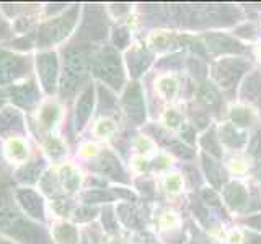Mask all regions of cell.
<instances>
[{
  "mask_svg": "<svg viewBox=\"0 0 261 244\" xmlns=\"http://www.w3.org/2000/svg\"><path fill=\"white\" fill-rule=\"evenodd\" d=\"M96 51V46L77 41H72L67 47H64L62 72L59 78V95L62 100H72L88 85L87 81L92 73V62Z\"/></svg>",
  "mask_w": 261,
  "mask_h": 244,
  "instance_id": "6da1fadb",
  "label": "cell"
},
{
  "mask_svg": "<svg viewBox=\"0 0 261 244\" xmlns=\"http://www.w3.org/2000/svg\"><path fill=\"white\" fill-rule=\"evenodd\" d=\"M79 18L80 5H72L61 13L49 16L44 23H41L35 29L36 47L41 49V51H46V49L56 44H61L62 41H65L73 33L79 23Z\"/></svg>",
  "mask_w": 261,
  "mask_h": 244,
  "instance_id": "7a4b0ae2",
  "label": "cell"
},
{
  "mask_svg": "<svg viewBox=\"0 0 261 244\" xmlns=\"http://www.w3.org/2000/svg\"><path fill=\"white\" fill-rule=\"evenodd\" d=\"M92 73L105 86L114 89V92H119L126 85V73L121 55L111 46H103L95 52Z\"/></svg>",
  "mask_w": 261,
  "mask_h": 244,
  "instance_id": "3957f363",
  "label": "cell"
},
{
  "mask_svg": "<svg viewBox=\"0 0 261 244\" xmlns=\"http://www.w3.org/2000/svg\"><path fill=\"white\" fill-rule=\"evenodd\" d=\"M248 70L250 62L243 57H224V59L214 62L211 69V75L222 92L232 96Z\"/></svg>",
  "mask_w": 261,
  "mask_h": 244,
  "instance_id": "277c9868",
  "label": "cell"
},
{
  "mask_svg": "<svg viewBox=\"0 0 261 244\" xmlns=\"http://www.w3.org/2000/svg\"><path fill=\"white\" fill-rule=\"evenodd\" d=\"M108 35V21H106L105 10L100 5H87L79 33L73 41L95 46L96 43H101Z\"/></svg>",
  "mask_w": 261,
  "mask_h": 244,
  "instance_id": "5b68a950",
  "label": "cell"
},
{
  "mask_svg": "<svg viewBox=\"0 0 261 244\" xmlns=\"http://www.w3.org/2000/svg\"><path fill=\"white\" fill-rule=\"evenodd\" d=\"M31 67L33 62L28 55L0 49V88H7L21 78H27Z\"/></svg>",
  "mask_w": 261,
  "mask_h": 244,
  "instance_id": "8992f818",
  "label": "cell"
},
{
  "mask_svg": "<svg viewBox=\"0 0 261 244\" xmlns=\"http://www.w3.org/2000/svg\"><path fill=\"white\" fill-rule=\"evenodd\" d=\"M36 75L39 85L47 96L56 95L59 89V78H61V64L57 52L54 51H43L36 55Z\"/></svg>",
  "mask_w": 261,
  "mask_h": 244,
  "instance_id": "52a82bcc",
  "label": "cell"
},
{
  "mask_svg": "<svg viewBox=\"0 0 261 244\" xmlns=\"http://www.w3.org/2000/svg\"><path fill=\"white\" fill-rule=\"evenodd\" d=\"M7 95L8 101H12L18 109L31 111L41 100L39 86L36 85V81L33 78H28L23 83H15L7 86Z\"/></svg>",
  "mask_w": 261,
  "mask_h": 244,
  "instance_id": "ba28073f",
  "label": "cell"
},
{
  "mask_svg": "<svg viewBox=\"0 0 261 244\" xmlns=\"http://www.w3.org/2000/svg\"><path fill=\"white\" fill-rule=\"evenodd\" d=\"M122 109H124L126 116L129 120H133V124L141 126L145 120V103H144V93H142V86L133 81L129 83L124 89V95H122Z\"/></svg>",
  "mask_w": 261,
  "mask_h": 244,
  "instance_id": "9c48e42d",
  "label": "cell"
},
{
  "mask_svg": "<svg viewBox=\"0 0 261 244\" xmlns=\"http://www.w3.org/2000/svg\"><path fill=\"white\" fill-rule=\"evenodd\" d=\"M15 199L20 208L23 210L24 217L35 220V222H44V200L35 189L20 187V189L15 191Z\"/></svg>",
  "mask_w": 261,
  "mask_h": 244,
  "instance_id": "30bf717a",
  "label": "cell"
},
{
  "mask_svg": "<svg viewBox=\"0 0 261 244\" xmlns=\"http://www.w3.org/2000/svg\"><path fill=\"white\" fill-rule=\"evenodd\" d=\"M204 41H206L207 52L211 55H240L247 52V47L240 41H237L228 35H224V33H206Z\"/></svg>",
  "mask_w": 261,
  "mask_h": 244,
  "instance_id": "8fae6325",
  "label": "cell"
},
{
  "mask_svg": "<svg viewBox=\"0 0 261 244\" xmlns=\"http://www.w3.org/2000/svg\"><path fill=\"white\" fill-rule=\"evenodd\" d=\"M93 108H95V86L92 83H88L79 95L75 109H73L72 124L75 132H80V130L88 124V120L93 114Z\"/></svg>",
  "mask_w": 261,
  "mask_h": 244,
  "instance_id": "7c38bea8",
  "label": "cell"
},
{
  "mask_svg": "<svg viewBox=\"0 0 261 244\" xmlns=\"http://www.w3.org/2000/svg\"><path fill=\"white\" fill-rule=\"evenodd\" d=\"M95 173L101 174L105 177L111 179V181H118V182H127V174L122 165L119 163V160L116 158V155L111 151H103L92 166Z\"/></svg>",
  "mask_w": 261,
  "mask_h": 244,
  "instance_id": "4fadbf2b",
  "label": "cell"
},
{
  "mask_svg": "<svg viewBox=\"0 0 261 244\" xmlns=\"http://www.w3.org/2000/svg\"><path fill=\"white\" fill-rule=\"evenodd\" d=\"M224 200L227 203V207L233 211H240V214L248 215L251 214V197L247 191V187L240 182H228L224 187Z\"/></svg>",
  "mask_w": 261,
  "mask_h": 244,
  "instance_id": "5bb4252c",
  "label": "cell"
},
{
  "mask_svg": "<svg viewBox=\"0 0 261 244\" xmlns=\"http://www.w3.org/2000/svg\"><path fill=\"white\" fill-rule=\"evenodd\" d=\"M24 134V119L18 108H4L0 111V137L16 138Z\"/></svg>",
  "mask_w": 261,
  "mask_h": 244,
  "instance_id": "9a60e30c",
  "label": "cell"
},
{
  "mask_svg": "<svg viewBox=\"0 0 261 244\" xmlns=\"http://www.w3.org/2000/svg\"><path fill=\"white\" fill-rule=\"evenodd\" d=\"M126 62H127V69H129L130 77L139 78L152 64V54L147 51L145 47L137 46V47L130 49V51H127Z\"/></svg>",
  "mask_w": 261,
  "mask_h": 244,
  "instance_id": "2e32d148",
  "label": "cell"
},
{
  "mask_svg": "<svg viewBox=\"0 0 261 244\" xmlns=\"http://www.w3.org/2000/svg\"><path fill=\"white\" fill-rule=\"evenodd\" d=\"M198 98L206 111L209 109L214 114H220V111L224 108V100H222V95L219 92V88L212 83H207V81H204L198 88Z\"/></svg>",
  "mask_w": 261,
  "mask_h": 244,
  "instance_id": "e0dca14e",
  "label": "cell"
},
{
  "mask_svg": "<svg viewBox=\"0 0 261 244\" xmlns=\"http://www.w3.org/2000/svg\"><path fill=\"white\" fill-rule=\"evenodd\" d=\"M202 168H204V173H206V177L211 182V186L214 187V189H220L222 184L227 181L225 168L220 165L216 158L209 157L206 153L202 155Z\"/></svg>",
  "mask_w": 261,
  "mask_h": 244,
  "instance_id": "ac0fdd59",
  "label": "cell"
},
{
  "mask_svg": "<svg viewBox=\"0 0 261 244\" xmlns=\"http://www.w3.org/2000/svg\"><path fill=\"white\" fill-rule=\"evenodd\" d=\"M240 98L243 101L255 103L261 112V72H253L247 77L240 89Z\"/></svg>",
  "mask_w": 261,
  "mask_h": 244,
  "instance_id": "d6986e66",
  "label": "cell"
},
{
  "mask_svg": "<svg viewBox=\"0 0 261 244\" xmlns=\"http://www.w3.org/2000/svg\"><path fill=\"white\" fill-rule=\"evenodd\" d=\"M219 140L222 142L225 146L232 150H239V148H243L245 143L248 142L247 138V134L245 132H240L239 129H237L232 122L230 124H224L220 126V130H219Z\"/></svg>",
  "mask_w": 261,
  "mask_h": 244,
  "instance_id": "ffe728a7",
  "label": "cell"
},
{
  "mask_svg": "<svg viewBox=\"0 0 261 244\" xmlns=\"http://www.w3.org/2000/svg\"><path fill=\"white\" fill-rule=\"evenodd\" d=\"M153 138L155 140H159L160 145H163L165 148H168V151L175 153L176 157L179 158H185V160H191L194 157V150L190 148L188 145H185L183 142H178L175 138H170L165 132H162L160 129L155 130L153 129Z\"/></svg>",
  "mask_w": 261,
  "mask_h": 244,
  "instance_id": "44dd1931",
  "label": "cell"
},
{
  "mask_svg": "<svg viewBox=\"0 0 261 244\" xmlns=\"http://www.w3.org/2000/svg\"><path fill=\"white\" fill-rule=\"evenodd\" d=\"M44 169V160L43 158H35L30 163H24V165L16 171V181L21 184H35L39 181L41 173Z\"/></svg>",
  "mask_w": 261,
  "mask_h": 244,
  "instance_id": "7402d4cb",
  "label": "cell"
},
{
  "mask_svg": "<svg viewBox=\"0 0 261 244\" xmlns=\"http://www.w3.org/2000/svg\"><path fill=\"white\" fill-rule=\"evenodd\" d=\"M247 155L251 163V173L255 177L261 179V127H256L255 132H253Z\"/></svg>",
  "mask_w": 261,
  "mask_h": 244,
  "instance_id": "603a6c76",
  "label": "cell"
},
{
  "mask_svg": "<svg viewBox=\"0 0 261 244\" xmlns=\"http://www.w3.org/2000/svg\"><path fill=\"white\" fill-rule=\"evenodd\" d=\"M202 150L206 151V155H209V157L212 158H222V150H220V140H219V135L216 132V129H209L204 132V135L201 137L199 140Z\"/></svg>",
  "mask_w": 261,
  "mask_h": 244,
  "instance_id": "cb8c5ba5",
  "label": "cell"
},
{
  "mask_svg": "<svg viewBox=\"0 0 261 244\" xmlns=\"http://www.w3.org/2000/svg\"><path fill=\"white\" fill-rule=\"evenodd\" d=\"M53 238L57 244H79V233L72 225L59 223L56 225Z\"/></svg>",
  "mask_w": 261,
  "mask_h": 244,
  "instance_id": "d4e9b609",
  "label": "cell"
},
{
  "mask_svg": "<svg viewBox=\"0 0 261 244\" xmlns=\"http://www.w3.org/2000/svg\"><path fill=\"white\" fill-rule=\"evenodd\" d=\"M57 117H59V106L57 104L49 103L41 109L39 119H41V124H43L44 129H51L54 126V122L57 120Z\"/></svg>",
  "mask_w": 261,
  "mask_h": 244,
  "instance_id": "484cf974",
  "label": "cell"
},
{
  "mask_svg": "<svg viewBox=\"0 0 261 244\" xmlns=\"http://www.w3.org/2000/svg\"><path fill=\"white\" fill-rule=\"evenodd\" d=\"M230 117L235 127H247L251 122V111L243 106H235L230 109Z\"/></svg>",
  "mask_w": 261,
  "mask_h": 244,
  "instance_id": "4316f807",
  "label": "cell"
},
{
  "mask_svg": "<svg viewBox=\"0 0 261 244\" xmlns=\"http://www.w3.org/2000/svg\"><path fill=\"white\" fill-rule=\"evenodd\" d=\"M61 181H62V186L65 187V189H67L69 192H73V191H77V189H79L80 174H79L73 168L67 166V168H64V171H62Z\"/></svg>",
  "mask_w": 261,
  "mask_h": 244,
  "instance_id": "83f0119b",
  "label": "cell"
},
{
  "mask_svg": "<svg viewBox=\"0 0 261 244\" xmlns=\"http://www.w3.org/2000/svg\"><path fill=\"white\" fill-rule=\"evenodd\" d=\"M129 39H130V35L129 31L124 28V26H118L114 28L113 31V47L116 49V51H121V49H124L129 46Z\"/></svg>",
  "mask_w": 261,
  "mask_h": 244,
  "instance_id": "f1b7e54d",
  "label": "cell"
},
{
  "mask_svg": "<svg viewBox=\"0 0 261 244\" xmlns=\"http://www.w3.org/2000/svg\"><path fill=\"white\" fill-rule=\"evenodd\" d=\"M46 151L51 155L54 160H59L65 155V146L62 145L61 140H57V138H47L46 142Z\"/></svg>",
  "mask_w": 261,
  "mask_h": 244,
  "instance_id": "f546056e",
  "label": "cell"
},
{
  "mask_svg": "<svg viewBox=\"0 0 261 244\" xmlns=\"http://www.w3.org/2000/svg\"><path fill=\"white\" fill-rule=\"evenodd\" d=\"M103 226H105V230L108 231V233H116L118 231V222H116V215H114V211L111 207H106L103 210Z\"/></svg>",
  "mask_w": 261,
  "mask_h": 244,
  "instance_id": "4dcf8cb0",
  "label": "cell"
},
{
  "mask_svg": "<svg viewBox=\"0 0 261 244\" xmlns=\"http://www.w3.org/2000/svg\"><path fill=\"white\" fill-rule=\"evenodd\" d=\"M159 89L162 92V95L167 98V100H171L176 92V83H175V80L173 78H162L160 80V85H159Z\"/></svg>",
  "mask_w": 261,
  "mask_h": 244,
  "instance_id": "1f68e13d",
  "label": "cell"
},
{
  "mask_svg": "<svg viewBox=\"0 0 261 244\" xmlns=\"http://www.w3.org/2000/svg\"><path fill=\"white\" fill-rule=\"evenodd\" d=\"M188 67H190V72L196 77H204V75H206V72H207L206 65L201 62L199 57H191V59L188 60Z\"/></svg>",
  "mask_w": 261,
  "mask_h": 244,
  "instance_id": "d6a6232c",
  "label": "cell"
},
{
  "mask_svg": "<svg viewBox=\"0 0 261 244\" xmlns=\"http://www.w3.org/2000/svg\"><path fill=\"white\" fill-rule=\"evenodd\" d=\"M12 35H13V29L10 26V23H8V20L2 15V12H0V41L12 38Z\"/></svg>",
  "mask_w": 261,
  "mask_h": 244,
  "instance_id": "836d02e7",
  "label": "cell"
},
{
  "mask_svg": "<svg viewBox=\"0 0 261 244\" xmlns=\"http://www.w3.org/2000/svg\"><path fill=\"white\" fill-rule=\"evenodd\" d=\"M96 210L95 208H90V207H82L75 211V220L77 222H88V220H93L95 218Z\"/></svg>",
  "mask_w": 261,
  "mask_h": 244,
  "instance_id": "e575fe53",
  "label": "cell"
},
{
  "mask_svg": "<svg viewBox=\"0 0 261 244\" xmlns=\"http://www.w3.org/2000/svg\"><path fill=\"white\" fill-rule=\"evenodd\" d=\"M179 54H173V55H170V57H167V59H163L162 62H160V67L162 69H179V62H181V59H179Z\"/></svg>",
  "mask_w": 261,
  "mask_h": 244,
  "instance_id": "d590c367",
  "label": "cell"
},
{
  "mask_svg": "<svg viewBox=\"0 0 261 244\" xmlns=\"http://www.w3.org/2000/svg\"><path fill=\"white\" fill-rule=\"evenodd\" d=\"M242 223L261 233V214H256V215H251V217L243 218V220H242Z\"/></svg>",
  "mask_w": 261,
  "mask_h": 244,
  "instance_id": "8d00e7d4",
  "label": "cell"
},
{
  "mask_svg": "<svg viewBox=\"0 0 261 244\" xmlns=\"http://www.w3.org/2000/svg\"><path fill=\"white\" fill-rule=\"evenodd\" d=\"M167 124L170 126V127H178L179 124H181V116L176 112V111H173V109H170L168 112H167Z\"/></svg>",
  "mask_w": 261,
  "mask_h": 244,
  "instance_id": "74e56055",
  "label": "cell"
},
{
  "mask_svg": "<svg viewBox=\"0 0 261 244\" xmlns=\"http://www.w3.org/2000/svg\"><path fill=\"white\" fill-rule=\"evenodd\" d=\"M179 186H181V179H179L178 176L170 177L168 181H167V187H168V191H171V192L178 191V189H179Z\"/></svg>",
  "mask_w": 261,
  "mask_h": 244,
  "instance_id": "f35d334b",
  "label": "cell"
},
{
  "mask_svg": "<svg viewBox=\"0 0 261 244\" xmlns=\"http://www.w3.org/2000/svg\"><path fill=\"white\" fill-rule=\"evenodd\" d=\"M245 244H261V236L247 233V236H245Z\"/></svg>",
  "mask_w": 261,
  "mask_h": 244,
  "instance_id": "ab89813d",
  "label": "cell"
},
{
  "mask_svg": "<svg viewBox=\"0 0 261 244\" xmlns=\"http://www.w3.org/2000/svg\"><path fill=\"white\" fill-rule=\"evenodd\" d=\"M8 101V95H7V89L5 88H0V111L4 109L5 103Z\"/></svg>",
  "mask_w": 261,
  "mask_h": 244,
  "instance_id": "60d3db41",
  "label": "cell"
},
{
  "mask_svg": "<svg viewBox=\"0 0 261 244\" xmlns=\"http://www.w3.org/2000/svg\"><path fill=\"white\" fill-rule=\"evenodd\" d=\"M80 244H88V241H87V239H84V241H82Z\"/></svg>",
  "mask_w": 261,
  "mask_h": 244,
  "instance_id": "b9f144b4",
  "label": "cell"
}]
</instances>
